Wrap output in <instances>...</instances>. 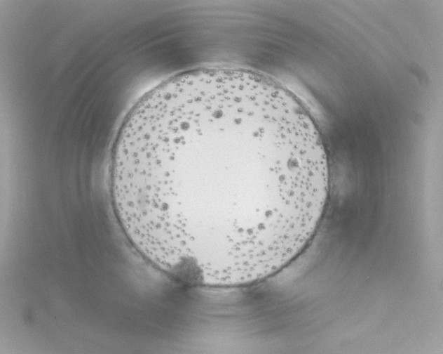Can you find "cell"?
<instances>
[{"label": "cell", "mask_w": 443, "mask_h": 354, "mask_svg": "<svg viewBox=\"0 0 443 354\" xmlns=\"http://www.w3.org/2000/svg\"><path fill=\"white\" fill-rule=\"evenodd\" d=\"M114 176L141 241L209 267L248 263L295 242L329 190L313 119L275 93L229 83L159 103L125 138Z\"/></svg>", "instance_id": "1"}]
</instances>
